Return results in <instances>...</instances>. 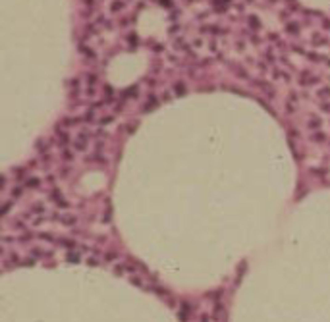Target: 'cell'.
Wrapping results in <instances>:
<instances>
[{"label": "cell", "instance_id": "cell-1", "mask_svg": "<svg viewBox=\"0 0 330 322\" xmlns=\"http://www.w3.org/2000/svg\"><path fill=\"white\" fill-rule=\"evenodd\" d=\"M25 187H29V189H37V187H41V180L39 177H35V176H31V177H27L25 180Z\"/></svg>", "mask_w": 330, "mask_h": 322}, {"label": "cell", "instance_id": "cell-2", "mask_svg": "<svg viewBox=\"0 0 330 322\" xmlns=\"http://www.w3.org/2000/svg\"><path fill=\"white\" fill-rule=\"evenodd\" d=\"M85 145H87V139H85L83 135H81V139H79V141L75 139V149H77V151H83V149H85Z\"/></svg>", "mask_w": 330, "mask_h": 322}, {"label": "cell", "instance_id": "cell-3", "mask_svg": "<svg viewBox=\"0 0 330 322\" xmlns=\"http://www.w3.org/2000/svg\"><path fill=\"white\" fill-rule=\"evenodd\" d=\"M62 156H64L66 160H71V156H74V154H71L70 151H64V153H62Z\"/></svg>", "mask_w": 330, "mask_h": 322}]
</instances>
